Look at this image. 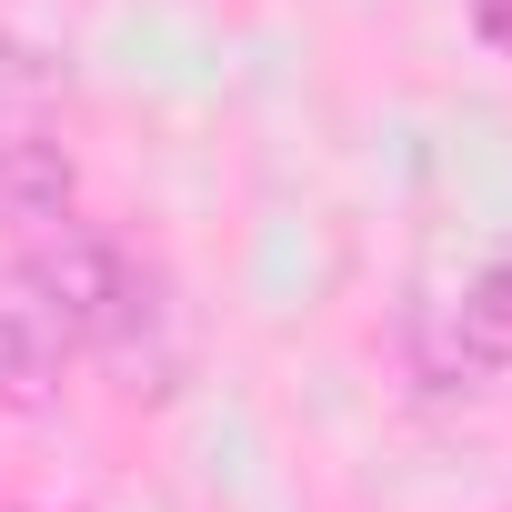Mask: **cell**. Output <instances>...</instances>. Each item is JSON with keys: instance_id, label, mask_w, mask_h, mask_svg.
<instances>
[{"instance_id": "obj_2", "label": "cell", "mask_w": 512, "mask_h": 512, "mask_svg": "<svg viewBox=\"0 0 512 512\" xmlns=\"http://www.w3.org/2000/svg\"><path fill=\"white\" fill-rule=\"evenodd\" d=\"M412 362H422L432 392H492V382L512 372V251H492L482 272H462L452 302L422 312Z\"/></svg>"}, {"instance_id": "obj_4", "label": "cell", "mask_w": 512, "mask_h": 512, "mask_svg": "<svg viewBox=\"0 0 512 512\" xmlns=\"http://www.w3.org/2000/svg\"><path fill=\"white\" fill-rule=\"evenodd\" d=\"M71 191H81V171H71L61 131H41V121H0V211L31 231V221H61Z\"/></svg>"}, {"instance_id": "obj_3", "label": "cell", "mask_w": 512, "mask_h": 512, "mask_svg": "<svg viewBox=\"0 0 512 512\" xmlns=\"http://www.w3.org/2000/svg\"><path fill=\"white\" fill-rule=\"evenodd\" d=\"M71 332H61V312L21 282V272H0V412H21V422H41L51 402H61V372H71Z\"/></svg>"}, {"instance_id": "obj_1", "label": "cell", "mask_w": 512, "mask_h": 512, "mask_svg": "<svg viewBox=\"0 0 512 512\" xmlns=\"http://www.w3.org/2000/svg\"><path fill=\"white\" fill-rule=\"evenodd\" d=\"M51 312H61V332L81 342V352H101L131 392H171V372H181V322H171V292L131 262L121 241H101L91 221H31L21 231V262H11Z\"/></svg>"}]
</instances>
